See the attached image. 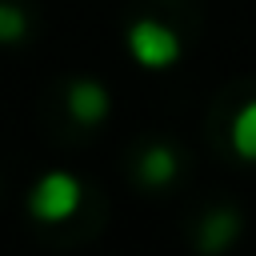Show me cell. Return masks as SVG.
Masks as SVG:
<instances>
[{
    "label": "cell",
    "mask_w": 256,
    "mask_h": 256,
    "mask_svg": "<svg viewBox=\"0 0 256 256\" xmlns=\"http://www.w3.org/2000/svg\"><path fill=\"white\" fill-rule=\"evenodd\" d=\"M124 40H128L132 60L140 68H148V72H164V68H172L180 60V36L164 20H152V16L136 20V24H128Z\"/></svg>",
    "instance_id": "1"
},
{
    "label": "cell",
    "mask_w": 256,
    "mask_h": 256,
    "mask_svg": "<svg viewBox=\"0 0 256 256\" xmlns=\"http://www.w3.org/2000/svg\"><path fill=\"white\" fill-rule=\"evenodd\" d=\"M80 200H84V188H80V180H76L72 172H44V176L36 180V188L28 192V208H32V216L44 220V224L68 220V216L80 208Z\"/></svg>",
    "instance_id": "2"
},
{
    "label": "cell",
    "mask_w": 256,
    "mask_h": 256,
    "mask_svg": "<svg viewBox=\"0 0 256 256\" xmlns=\"http://www.w3.org/2000/svg\"><path fill=\"white\" fill-rule=\"evenodd\" d=\"M64 100H68V112H72L80 124H100V120L108 116V108H112L108 88H104L100 80H72Z\"/></svg>",
    "instance_id": "3"
},
{
    "label": "cell",
    "mask_w": 256,
    "mask_h": 256,
    "mask_svg": "<svg viewBox=\"0 0 256 256\" xmlns=\"http://www.w3.org/2000/svg\"><path fill=\"white\" fill-rule=\"evenodd\" d=\"M232 148L240 160L256 164V100H248L232 120Z\"/></svg>",
    "instance_id": "4"
},
{
    "label": "cell",
    "mask_w": 256,
    "mask_h": 256,
    "mask_svg": "<svg viewBox=\"0 0 256 256\" xmlns=\"http://www.w3.org/2000/svg\"><path fill=\"white\" fill-rule=\"evenodd\" d=\"M176 176V152L172 148H164V144H156V148H148L144 152V160H140V180L144 184H168Z\"/></svg>",
    "instance_id": "5"
},
{
    "label": "cell",
    "mask_w": 256,
    "mask_h": 256,
    "mask_svg": "<svg viewBox=\"0 0 256 256\" xmlns=\"http://www.w3.org/2000/svg\"><path fill=\"white\" fill-rule=\"evenodd\" d=\"M236 228H240V216L236 212H216V216H208V232H204V248L208 252H216V248H224L232 236H236Z\"/></svg>",
    "instance_id": "6"
},
{
    "label": "cell",
    "mask_w": 256,
    "mask_h": 256,
    "mask_svg": "<svg viewBox=\"0 0 256 256\" xmlns=\"http://www.w3.org/2000/svg\"><path fill=\"white\" fill-rule=\"evenodd\" d=\"M24 32H28L24 12L12 4H0V44H16V40H24Z\"/></svg>",
    "instance_id": "7"
}]
</instances>
